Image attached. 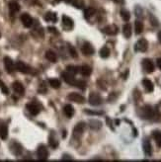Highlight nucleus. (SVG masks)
Instances as JSON below:
<instances>
[{
	"mask_svg": "<svg viewBox=\"0 0 161 162\" xmlns=\"http://www.w3.org/2000/svg\"><path fill=\"white\" fill-rule=\"evenodd\" d=\"M27 109H28V111L30 112L33 116H37L40 113V108L36 105V104H34V103L28 104Z\"/></svg>",
	"mask_w": 161,
	"mask_h": 162,
	"instance_id": "nucleus-17",
	"label": "nucleus"
},
{
	"mask_svg": "<svg viewBox=\"0 0 161 162\" xmlns=\"http://www.w3.org/2000/svg\"><path fill=\"white\" fill-rule=\"evenodd\" d=\"M0 89H1L2 92H3L4 94L7 95L8 93H9V90H8V88L6 87V86H5V84H4L3 82H2L1 80H0Z\"/></svg>",
	"mask_w": 161,
	"mask_h": 162,
	"instance_id": "nucleus-38",
	"label": "nucleus"
},
{
	"mask_svg": "<svg viewBox=\"0 0 161 162\" xmlns=\"http://www.w3.org/2000/svg\"><path fill=\"white\" fill-rule=\"evenodd\" d=\"M48 83H50V85L54 89H58L60 86H61V83H60V81L57 79V78H51V79L48 80Z\"/></svg>",
	"mask_w": 161,
	"mask_h": 162,
	"instance_id": "nucleus-26",
	"label": "nucleus"
},
{
	"mask_svg": "<svg viewBox=\"0 0 161 162\" xmlns=\"http://www.w3.org/2000/svg\"><path fill=\"white\" fill-rule=\"evenodd\" d=\"M118 31H119V29L116 25H109L103 29V33L109 35V36H115V35L118 34Z\"/></svg>",
	"mask_w": 161,
	"mask_h": 162,
	"instance_id": "nucleus-8",
	"label": "nucleus"
},
{
	"mask_svg": "<svg viewBox=\"0 0 161 162\" xmlns=\"http://www.w3.org/2000/svg\"><path fill=\"white\" fill-rule=\"evenodd\" d=\"M134 30H136V34H137V35H139L140 33H142V31H143V24H142V22L139 21V20L134 22Z\"/></svg>",
	"mask_w": 161,
	"mask_h": 162,
	"instance_id": "nucleus-28",
	"label": "nucleus"
},
{
	"mask_svg": "<svg viewBox=\"0 0 161 162\" xmlns=\"http://www.w3.org/2000/svg\"><path fill=\"white\" fill-rule=\"evenodd\" d=\"M89 125H90V128L92 129H95V131H98V129H101L102 127V123L97 120H92L89 122Z\"/></svg>",
	"mask_w": 161,
	"mask_h": 162,
	"instance_id": "nucleus-24",
	"label": "nucleus"
},
{
	"mask_svg": "<svg viewBox=\"0 0 161 162\" xmlns=\"http://www.w3.org/2000/svg\"><path fill=\"white\" fill-rule=\"evenodd\" d=\"M142 147H143V151H144L145 155L146 156H151V154H152V147H151L150 142H149V140H145L144 141H143Z\"/></svg>",
	"mask_w": 161,
	"mask_h": 162,
	"instance_id": "nucleus-15",
	"label": "nucleus"
},
{
	"mask_svg": "<svg viewBox=\"0 0 161 162\" xmlns=\"http://www.w3.org/2000/svg\"><path fill=\"white\" fill-rule=\"evenodd\" d=\"M63 112H64L67 118H71L74 115V109L71 105H65L64 108H63Z\"/></svg>",
	"mask_w": 161,
	"mask_h": 162,
	"instance_id": "nucleus-21",
	"label": "nucleus"
},
{
	"mask_svg": "<svg viewBox=\"0 0 161 162\" xmlns=\"http://www.w3.org/2000/svg\"><path fill=\"white\" fill-rule=\"evenodd\" d=\"M100 56L103 59H107V57L110 56V50L107 47H103L101 50H100Z\"/></svg>",
	"mask_w": 161,
	"mask_h": 162,
	"instance_id": "nucleus-33",
	"label": "nucleus"
},
{
	"mask_svg": "<svg viewBox=\"0 0 161 162\" xmlns=\"http://www.w3.org/2000/svg\"><path fill=\"white\" fill-rule=\"evenodd\" d=\"M57 141L56 140H53V138H51V137H50V145L51 146V147H53V148H56V147L57 146Z\"/></svg>",
	"mask_w": 161,
	"mask_h": 162,
	"instance_id": "nucleus-39",
	"label": "nucleus"
},
{
	"mask_svg": "<svg viewBox=\"0 0 161 162\" xmlns=\"http://www.w3.org/2000/svg\"><path fill=\"white\" fill-rule=\"evenodd\" d=\"M4 66H5V68H6L8 73H12V72L14 71V68H15L13 60L11 59L9 56L4 57Z\"/></svg>",
	"mask_w": 161,
	"mask_h": 162,
	"instance_id": "nucleus-11",
	"label": "nucleus"
},
{
	"mask_svg": "<svg viewBox=\"0 0 161 162\" xmlns=\"http://www.w3.org/2000/svg\"><path fill=\"white\" fill-rule=\"evenodd\" d=\"M12 88H13V90L16 92V93H18L20 95H23V94H24V92H25L24 86L22 85V83L18 82V81H16V82L13 83Z\"/></svg>",
	"mask_w": 161,
	"mask_h": 162,
	"instance_id": "nucleus-14",
	"label": "nucleus"
},
{
	"mask_svg": "<svg viewBox=\"0 0 161 162\" xmlns=\"http://www.w3.org/2000/svg\"><path fill=\"white\" fill-rule=\"evenodd\" d=\"M21 21L26 28H30L33 25V18L27 13H24L21 15Z\"/></svg>",
	"mask_w": 161,
	"mask_h": 162,
	"instance_id": "nucleus-9",
	"label": "nucleus"
},
{
	"mask_svg": "<svg viewBox=\"0 0 161 162\" xmlns=\"http://www.w3.org/2000/svg\"><path fill=\"white\" fill-rule=\"evenodd\" d=\"M81 51H82L83 54H85V56H92L95 51H94V48L92 47L91 44H89V43H85V44L82 46Z\"/></svg>",
	"mask_w": 161,
	"mask_h": 162,
	"instance_id": "nucleus-12",
	"label": "nucleus"
},
{
	"mask_svg": "<svg viewBox=\"0 0 161 162\" xmlns=\"http://www.w3.org/2000/svg\"><path fill=\"white\" fill-rule=\"evenodd\" d=\"M45 21L56 22V13H53V12H48V13L45 15Z\"/></svg>",
	"mask_w": 161,
	"mask_h": 162,
	"instance_id": "nucleus-32",
	"label": "nucleus"
},
{
	"mask_svg": "<svg viewBox=\"0 0 161 162\" xmlns=\"http://www.w3.org/2000/svg\"><path fill=\"white\" fill-rule=\"evenodd\" d=\"M66 71L68 72V73H70V74H76L77 72H78V68L75 67V66H73V65H69V66H67L66 67Z\"/></svg>",
	"mask_w": 161,
	"mask_h": 162,
	"instance_id": "nucleus-34",
	"label": "nucleus"
},
{
	"mask_svg": "<svg viewBox=\"0 0 161 162\" xmlns=\"http://www.w3.org/2000/svg\"><path fill=\"white\" fill-rule=\"evenodd\" d=\"M95 12H96V10L94 9L93 7H88L86 8V9L84 10V17L86 19L90 18V17H92L95 14Z\"/></svg>",
	"mask_w": 161,
	"mask_h": 162,
	"instance_id": "nucleus-30",
	"label": "nucleus"
},
{
	"mask_svg": "<svg viewBox=\"0 0 161 162\" xmlns=\"http://www.w3.org/2000/svg\"><path fill=\"white\" fill-rule=\"evenodd\" d=\"M88 101H89V103H90V105L98 106L102 103V98L98 93H94L93 92V93H90V95H89Z\"/></svg>",
	"mask_w": 161,
	"mask_h": 162,
	"instance_id": "nucleus-2",
	"label": "nucleus"
},
{
	"mask_svg": "<svg viewBox=\"0 0 161 162\" xmlns=\"http://www.w3.org/2000/svg\"><path fill=\"white\" fill-rule=\"evenodd\" d=\"M9 10H10V12L12 13V14L19 12L20 5L17 3L16 1H11L10 3H9Z\"/></svg>",
	"mask_w": 161,
	"mask_h": 162,
	"instance_id": "nucleus-23",
	"label": "nucleus"
},
{
	"mask_svg": "<svg viewBox=\"0 0 161 162\" xmlns=\"http://www.w3.org/2000/svg\"><path fill=\"white\" fill-rule=\"evenodd\" d=\"M67 2H69V3H73L74 1H75V0H66Z\"/></svg>",
	"mask_w": 161,
	"mask_h": 162,
	"instance_id": "nucleus-46",
	"label": "nucleus"
},
{
	"mask_svg": "<svg viewBox=\"0 0 161 162\" xmlns=\"http://www.w3.org/2000/svg\"><path fill=\"white\" fill-rule=\"evenodd\" d=\"M8 137V128L5 125H0V137L2 140H6Z\"/></svg>",
	"mask_w": 161,
	"mask_h": 162,
	"instance_id": "nucleus-25",
	"label": "nucleus"
},
{
	"mask_svg": "<svg viewBox=\"0 0 161 162\" xmlns=\"http://www.w3.org/2000/svg\"><path fill=\"white\" fill-rule=\"evenodd\" d=\"M152 137H153L154 140L156 141V144L159 147H161V132L158 131H155L152 132Z\"/></svg>",
	"mask_w": 161,
	"mask_h": 162,
	"instance_id": "nucleus-29",
	"label": "nucleus"
},
{
	"mask_svg": "<svg viewBox=\"0 0 161 162\" xmlns=\"http://www.w3.org/2000/svg\"><path fill=\"white\" fill-rule=\"evenodd\" d=\"M62 23H63V26H64L66 29H68V30H70V29L73 28V21L70 17L63 15L62 16Z\"/></svg>",
	"mask_w": 161,
	"mask_h": 162,
	"instance_id": "nucleus-16",
	"label": "nucleus"
},
{
	"mask_svg": "<svg viewBox=\"0 0 161 162\" xmlns=\"http://www.w3.org/2000/svg\"><path fill=\"white\" fill-rule=\"evenodd\" d=\"M85 113H86V114H89V115H96V116H100V115H102V114H103V113H98V112L89 111L88 109H86V110H85Z\"/></svg>",
	"mask_w": 161,
	"mask_h": 162,
	"instance_id": "nucleus-41",
	"label": "nucleus"
},
{
	"mask_svg": "<svg viewBox=\"0 0 161 162\" xmlns=\"http://www.w3.org/2000/svg\"><path fill=\"white\" fill-rule=\"evenodd\" d=\"M149 17H150V21H151L152 25H153V26H158V25H159V24H158V21L154 18L153 15H151V14H150V16H149Z\"/></svg>",
	"mask_w": 161,
	"mask_h": 162,
	"instance_id": "nucleus-40",
	"label": "nucleus"
},
{
	"mask_svg": "<svg viewBox=\"0 0 161 162\" xmlns=\"http://www.w3.org/2000/svg\"><path fill=\"white\" fill-rule=\"evenodd\" d=\"M147 48H148V43H147V41H146L145 39H140L139 42L136 43V51L144 53V51H147Z\"/></svg>",
	"mask_w": 161,
	"mask_h": 162,
	"instance_id": "nucleus-7",
	"label": "nucleus"
},
{
	"mask_svg": "<svg viewBox=\"0 0 161 162\" xmlns=\"http://www.w3.org/2000/svg\"><path fill=\"white\" fill-rule=\"evenodd\" d=\"M72 4L77 8H83L84 7V1H83V0H75Z\"/></svg>",
	"mask_w": 161,
	"mask_h": 162,
	"instance_id": "nucleus-36",
	"label": "nucleus"
},
{
	"mask_svg": "<svg viewBox=\"0 0 161 162\" xmlns=\"http://www.w3.org/2000/svg\"><path fill=\"white\" fill-rule=\"evenodd\" d=\"M37 154H38L40 160H47L48 157V151L47 147L45 145H40L38 150H37Z\"/></svg>",
	"mask_w": 161,
	"mask_h": 162,
	"instance_id": "nucleus-6",
	"label": "nucleus"
},
{
	"mask_svg": "<svg viewBox=\"0 0 161 162\" xmlns=\"http://www.w3.org/2000/svg\"><path fill=\"white\" fill-rule=\"evenodd\" d=\"M153 115H154V110L150 106H144L142 109V111H140V116H142V119H145V120L153 119Z\"/></svg>",
	"mask_w": 161,
	"mask_h": 162,
	"instance_id": "nucleus-1",
	"label": "nucleus"
},
{
	"mask_svg": "<svg viewBox=\"0 0 161 162\" xmlns=\"http://www.w3.org/2000/svg\"><path fill=\"white\" fill-rule=\"evenodd\" d=\"M123 36L126 38V39L131 38V25L130 24V23H126V24L123 25Z\"/></svg>",
	"mask_w": 161,
	"mask_h": 162,
	"instance_id": "nucleus-18",
	"label": "nucleus"
},
{
	"mask_svg": "<svg viewBox=\"0 0 161 162\" xmlns=\"http://www.w3.org/2000/svg\"><path fill=\"white\" fill-rule=\"evenodd\" d=\"M80 72H81L83 76H89L92 73V68L88 65H83L80 68Z\"/></svg>",
	"mask_w": 161,
	"mask_h": 162,
	"instance_id": "nucleus-27",
	"label": "nucleus"
},
{
	"mask_svg": "<svg viewBox=\"0 0 161 162\" xmlns=\"http://www.w3.org/2000/svg\"><path fill=\"white\" fill-rule=\"evenodd\" d=\"M142 67L144 69V71L147 72V73H152L154 71V64L152 62V60L149 59H145L142 60Z\"/></svg>",
	"mask_w": 161,
	"mask_h": 162,
	"instance_id": "nucleus-4",
	"label": "nucleus"
},
{
	"mask_svg": "<svg viewBox=\"0 0 161 162\" xmlns=\"http://www.w3.org/2000/svg\"><path fill=\"white\" fill-rule=\"evenodd\" d=\"M15 68L21 73H29L30 72V67L23 61H17L15 64Z\"/></svg>",
	"mask_w": 161,
	"mask_h": 162,
	"instance_id": "nucleus-10",
	"label": "nucleus"
},
{
	"mask_svg": "<svg viewBox=\"0 0 161 162\" xmlns=\"http://www.w3.org/2000/svg\"><path fill=\"white\" fill-rule=\"evenodd\" d=\"M68 100L71 101V102H74V103H77V104H83L85 102V98L80 94H77V93H70L69 95L67 96Z\"/></svg>",
	"mask_w": 161,
	"mask_h": 162,
	"instance_id": "nucleus-5",
	"label": "nucleus"
},
{
	"mask_svg": "<svg viewBox=\"0 0 161 162\" xmlns=\"http://www.w3.org/2000/svg\"><path fill=\"white\" fill-rule=\"evenodd\" d=\"M84 129H85V124L84 123H78L73 129V137H76V138L81 137L82 134L84 132Z\"/></svg>",
	"mask_w": 161,
	"mask_h": 162,
	"instance_id": "nucleus-3",
	"label": "nucleus"
},
{
	"mask_svg": "<svg viewBox=\"0 0 161 162\" xmlns=\"http://www.w3.org/2000/svg\"><path fill=\"white\" fill-rule=\"evenodd\" d=\"M142 85L144 86V89L147 92H152V91H153V89H154L153 83H152L149 79H143L142 80Z\"/></svg>",
	"mask_w": 161,
	"mask_h": 162,
	"instance_id": "nucleus-20",
	"label": "nucleus"
},
{
	"mask_svg": "<svg viewBox=\"0 0 161 162\" xmlns=\"http://www.w3.org/2000/svg\"><path fill=\"white\" fill-rule=\"evenodd\" d=\"M157 66L161 69V57H160V59H157Z\"/></svg>",
	"mask_w": 161,
	"mask_h": 162,
	"instance_id": "nucleus-44",
	"label": "nucleus"
},
{
	"mask_svg": "<svg viewBox=\"0 0 161 162\" xmlns=\"http://www.w3.org/2000/svg\"><path fill=\"white\" fill-rule=\"evenodd\" d=\"M157 38H158V41H159V43L161 44V31L158 33V35H157Z\"/></svg>",
	"mask_w": 161,
	"mask_h": 162,
	"instance_id": "nucleus-45",
	"label": "nucleus"
},
{
	"mask_svg": "<svg viewBox=\"0 0 161 162\" xmlns=\"http://www.w3.org/2000/svg\"><path fill=\"white\" fill-rule=\"evenodd\" d=\"M121 17H122V19L123 20V21L128 22L129 20L131 19V13L129 12L128 10L122 9V10H121Z\"/></svg>",
	"mask_w": 161,
	"mask_h": 162,
	"instance_id": "nucleus-31",
	"label": "nucleus"
},
{
	"mask_svg": "<svg viewBox=\"0 0 161 162\" xmlns=\"http://www.w3.org/2000/svg\"><path fill=\"white\" fill-rule=\"evenodd\" d=\"M61 76H62V78H63V80H64L66 83H68V84H70V85H75L76 80H75V78H74V76H73L72 74L68 73V72L66 71V72H62Z\"/></svg>",
	"mask_w": 161,
	"mask_h": 162,
	"instance_id": "nucleus-13",
	"label": "nucleus"
},
{
	"mask_svg": "<svg viewBox=\"0 0 161 162\" xmlns=\"http://www.w3.org/2000/svg\"><path fill=\"white\" fill-rule=\"evenodd\" d=\"M45 59L48 60H50L51 62H56L57 60V56L54 51H48L47 53H45Z\"/></svg>",
	"mask_w": 161,
	"mask_h": 162,
	"instance_id": "nucleus-22",
	"label": "nucleus"
},
{
	"mask_svg": "<svg viewBox=\"0 0 161 162\" xmlns=\"http://www.w3.org/2000/svg\"><path fill=\"white\" fill-rule=\"evenodd\" d=\"M0 74H1V73H0Z\"/></svg>",
	"mask_w": 161,
	"mask_h": 162,
	"instance_id": "nucleus-48",
	"label": "nucleus"
},
{
	"mask_svg": "<svg viewBox=\"0 0 161 162\" xmlns=\"http://www.w3.org/2000/svg\"><path fill=\"white\" fill-rule=\"evenodd\" d=\"M0 37H1V33H0Z\"/></svg>",
	"mask_w": 161,
	"mask_h": 162,
	"instance_id": "nucleus-47",
	"label": "nucleus"
},
{
	"mask_svg": "<svg viewBox=\"0 0 161 162\" xmlns=\"http://www.w3.org/2000/svg\"><path fill=\"white\" fill-rule=\"evenodd\" d=\"M48 30L51 32V33H53V34H58L57 33V31H56V28H53V27H48Z\"/></svg>",
	"mask_w": 161,
	"mask_h": 162,
	"instance_id": "nucleus-42",
	"label": "nucleus"
},
{
	"mask_svg": "<svg viewBox=\"0 0 161 162\" xmlns=\"http://www.w3.org/2000/svg\"><path fill=\"white\" fill-rule=\"evenodd\" d=\"M68 50H69V54H71V56L73 57V59H76L77 57V51H76V50L72 46H68Z\"/></svg>",
	"mask_w": 161,
	"mask_h": 162,
	"instance_id": "nucleus-35",
	"label": "nucleus"
},
{
	"mask_svg": "<svg viewBox=\"0 0 161 162\" xmlns=\"http://www.w3.org/2000/svg\"><path fill=\"white\" fill-rule=\"evenodd\" d=\"M75 86H77L78 88H80L81 90H84V89L86 88V83L84 82V81H76L75 82Z\"/></svg>",
	"mask_w": 161,
	"mask_h": 162,
	"instance_id": "nucleus-37",
	"label": "nucleus"
},
{
	"mask_svg": "<svg viewBox=\"0 0 161 162\" xmlns=\"http://www.w3.org/2000/svg\"><path fill=\"white\" fill-rule=\"evenodd\" d=\"M11 151H12L15 155H20L22 153V146L19 143L13 142L11 144Z\"/></svg>",
	"mask_w": 161,
	"mask_h": 162,
	"instance_id": "nucleus-19",
	"label": "nucleus"
},
{
	"mask_svg": "<svg viewBox=\"0 0 161 162\" xmlns=\"http://www.w3.org/2000/svg\"><path fill=\"white\" fill-rule=\"evenodd\" d=\"M113 1L117 4H123L125 3V0H113Z\"/></svg>",
	"mask_w": 161,
	"mask_h": 162,
	"instance_id": "nucleus-43",
	"label": "nucleus"
}]
</instances>
